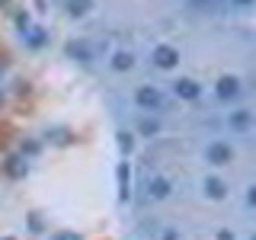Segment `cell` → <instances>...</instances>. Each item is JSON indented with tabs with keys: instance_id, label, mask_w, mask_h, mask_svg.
Here are the masks:
<instances>
[{
	"instance_id": "1",
	"label": "cell",
	"mask_w": 256,
	"mask_h": 240,
	"mask_svg": "<svg viewBox=\"0 0 256 240\" xmlns=\"http://www.w3.org/2000/svg\"><path fill=\"white\" fill-rule=\"evenodd\" d=\"M176 61H180L176 48H170V45H160V48H154V64H157V68H173Z\"/></svg>"
},
{
	"instance_id": "2",
	"label": "cell",
	"mask_w": 256,
	"mask_h": 240,
	"mask_svg": "<svg viewBox=\"0 0 256 240\" xmlns=\"http://www.w3.org/2000/svg\"><path fill=\"white\" fill-rule=\"evenodd\" d=\"M230 148L228 144H212L208 148V164H218V166H224V164H230Z\"/></svg>"
},
{
	"instance_id": "3",
	"label": "cell",
	"mask_w": 256,
	"mask_h": 240,
	"mask_svg": "<svg viewBox=\"0 0 256 240\" xmlns=\"http://www.w3.org/2000/svg\"><path fill=\"white\" fill-rule=\"evenodd\" d=\"M128 196H132V170L128 164H118V198L128 202Z\"/></svg>"
},
{
	"instance_id": "4",
	"label": "cell",
	"mask_w": 256,
	"mask_h": 240,
	"mask_svg": "<svg viewBox=\"0 0 256 240\" xmlns=\"http://www.w3.org/2000/svg\"><path fill=\"white\" fill-rule=\"evenodd\" d=\"M173 90H176V96H182V100H196V96H198V84H196V80H176Z\"/></svg>"
},
{
	"instance_id": "5",
	"label": "cell",
	"mask_w": 256,
	"mask_h": 240,
	"mask_svg": "<svg viewBox=\"0 0 256 240\" xmlns=\"http://www.w3.org/2000/svg\"><path fill=\"white\" fill-rule=\"evenodd\" d=\"M237 93H240L237 77H221L218 80V96H221V100H230V96H237Z\"/></svg>"
},
{
	"instance_id": "6",
	"label": "cell",
	"mask_w": 256,
	"mask_h": 240,
	"mask_svg": "<svg viewBox=\"0 0 256 240\" xmlns=\"http://www.w3.org/2000/svg\"><path fill=\"white\" fill-rule=\"evenodd\" d=\"M134 100H138V106H144V109H154L157 102H160V96H157V90H154V86H141Z\"/></svg>"
},
{
	"instance_id": "7",
	"label": "cell",
	"mask_w": 256,
	"mask_h": 240,
	"mask_svg": "<svg viewBox=\"0 0 256 240\" xmlns=\"http://www.w3.org/2000/svg\"><path fill=\"white\" fill-rule=\"evenodd\" d=\"M205 196H212V198H224V196H228V189H224V182H221V180H205Z\"/></svg>"
},
{
	"instance_id": "8",
	"label": "cell",
	"mask_w": 256,
	"mask_h": 240,
	"mask_svg": "<svg viewBox=\"0 0 256 240\" xmlns=\"http://www.w3.org/2000/svg\"><path fill=\"white\" fill-rule=\"evenodd\" d=\"M170 192V182L166 180H150V198H164Z\"/></svg>"
},
{
	"instance_id": "9",
	"label": "cell",
	"mask_w": 256,
	"mask_h": 240,
	"mask_svg": "<svg viewBox=\"0 0 256 240\" xmlns=\"http://www.w3.org/2000/svg\"><path fill=\"white\" fill-rule=\"evenodd\" d=\"M132 64H134V58H132L128 52H118L116 58H112V68H116V70H128Z\"/></svg>"
},
{
	"instance_id": "10",
	"label": "cell",
	"mask_w": 256,
	"mask_h": 240,
	"mask_svg": "<svg viewBox=\"0 0 256 240\" xmlns=\"http://www.w3.org/2000/svg\"><path fill=\"white\" fill-rule=\"evenodd\" d=\"M90 6H93L90 0H68V10L74 13V16H84L86 10H90Z\"/></svg>"
},
{
	"instance_id": "11",
	"label": "cell",
	"mask_w": 256,
	"mask_h": 240,
	"mask_svg": "<svg viewBox=\"0 0 256 240\" xmlns=\"http://www.w3.org/2000/svg\"><path fill=\"white\" fill-rule=\"evenodd\" d=\"M68 54H74V58H80V61H90V48H86V45H74V42H70Z\"/></svg>"
},
{
	"instance_id": "12",
	"label": "cell",
	"mask_w": 256,
	"mask_h": 240,
	"mask_svg": "<svg viewBox=\"0 0 256 240\" xmlns=\"http://www.w3.org/2000/svg\"><path fill=\"white\" fill-rule=\"evenodd\" d=\"M6 173H10V176H22V173H26V164H22L20 157H13L10 164H6Z\"/></svg>"
},
{
	"instance_id": "13",
	"label": "cell",
	"mask_w": 256,
	"mask_h": 240,
	"mask_svg": "<svg viewBox=\"0 0 256 240\" xmlns=\"http://www.w3.org/2000/svg\"><path fill=\"white\" fill-rule=\"evenodd\" d=\"M230 125H234V128H246V125H250V112H237V116L230 118Z\"/></svg>"
},
{
	"instance_id": "14",
	"label": "cell",
	"mask_w": 256,
	"mask_h": 240,
	"mask_svg": "<svg viewBox=\"0 0 256 240\" xmlns=\"http://www.w3.org/2000/svg\"><path fill=\"white\" fill-rule=\"evenodd\" d=\"M118 148H122V150H132L134 148V141H132V134H128V132L118 134Z\"/></svg>"
},
{
	"instance_id": "15",
	"label": "cell",
	"mask_w": 256,
	"mask_h": 240,
	"mask_svg": "<svg viewBox=\"0 0 256 240\" xmlns=\"http://www.w3.org/2000/svg\"><path fill=\"white\" fill-rule=\"evenodd\" d=\"M141 132H157V122H150V118H144V122H141Z\"/></svg>"
},
{
	"instance_id": "16",
	"label": "cell",
	"mask_w": 256,
	"mask_h": 240,
	"mask_svg": "<svg viewBox=\"0 0 256 240\" xmlns=\"http://www.w3.org/2000/svg\"><path fill=\"white\" fill-rule=\"evenodd\" d=\"M58 240H80L77 234H70V230H68V234H58Z\"/></svg>"
},
{
	"instance_id": "17",
	"label": "cell",
	"mask_w": 256,
	"mask_h": 240,
	"mask_svg": "<svg viewBox=\"0 0 256 240\" xmlns=\"http://www.w3.org/2000/svg\"><path fill=\"white\" fill-rule=\"evenodd\" d=\"M218 240H234V234H230V230H221V234H218Z\"/></svg>"
},
{
	"instance_id": "18",
	"label": "cell",
	"mask_w": 256,
	"mask_h": 240,
	"mask_svg": "<svg viewBox=\"0 0 256 240\" xmlns=\"http://www.w3.org/2000/svg\"><path fill=\"white\" fill-rule=\"evenodd\" d=\"M234 4H240V6H250V4H253V0H234Z\"/></svg>"
},
{
	"instance_id": "19",
	"label": "cell",
	"mask_w": 256,
	"mask_h": 240,
	"mask_svg": "<svg viewBox=\"0 0 256 240\" xmlns=\"http://www.w3.org/2000/svg\"><path fill=\"white\" fill-rule=\"evenodd\" d=\"M4 240H13V237H4Z\"/></svg>"
},
{
	"instance_id": "20",
	"label": "cell",
	"mask_w": 256,
	"mask_h": 240,
	"mask_svg": "<svg viewBox=\"0 0 256 240\" xmlns=\"http://www.w3.org/2000/svg\"><path fill=\"white\" fill-rule=\"evenodd\" d=\"M0 4H6V0H0Z\"/></svg>"
}]
</instances>
